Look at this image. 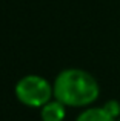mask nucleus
<instances>
[{
  "label": "nucleus",
  "mask_w": 120,
  "mask_h": 121,
  "mask_svg": "<svg viewBox=\"0 0 120 121\" xmlns=\"http://www.w3.org/2000/svg\"><path fill=\"white\" fill-rule=\"evenodd\" d=\"M103 109L112 117V118H119L120 117V103L115 100H109L103 104Z\"/></svg>",
  "instance_id": "obj_5"
},
{
  "label": "nucleus",
  "mask_w": 120,
  "mask_h": 121,
  "mask_svg": "<svg viewBox=\"0 0 120 121\" xmlns=\"http://www.w3.org/2000/svg\"><path fill=\"white\" fill-rule=\"evenodd\" d=\"M75 121H115L103 107H89L85 109Z\"/></svg>",
  "instance_id": "obj_4"
},
{
  "label": "nucleus",
  "mask_w": 120,
  "mask_h": 121,
  "mask_svg": "<svg viewBox=\"0 0 120 121\" xmlns=\"http://www.w3.org/2000/svg\"><path fill=\"white\" fill-rule=\"evenodd\" d=\"M15 97L28 107H43L54 97L52 84L40 75H26L15 84Z\"/></svg>",
  "instance_id": "obj_2"
},
{
  "label": "nucleus",
  "mask_w": 120,
  "mask_h": 121,
  "mask_svg": "<svg viewBox=\"0 0 120 121\" xmlns=\"http://www.w3.org/2000/svg\"><path fill=\"white\" fill-rule=\"evenodd\" d=\"M66 117V106L59 100H51L40 107V118L42 121H63Z\"/></svg>",
  "instance_id": "obj_3"
},
{
  "label": "nucleus",
  "mask_w": 120,
  "mask_h": 121,
  "mask_svg": "<svg viewBox=\"0 0 120 121\" xmlns=\"http://www.w3.org/2000/svg\"><path fill=\"white\" fill-rule=\"evenodd\" d=\"M117 121H120V118H119V120H117Z\"/></svg>",
  "instance_id": "obj_6"
},
{
  "label": "nucleus",
  "mask_w": 120,
  "mask_h": 121,
  "mask_svg": "<svg viewBox=\"0 0 120 121\" xmlns=\"http://www.w3.org/2000/svg\"><path fill=\"white\" fill-rule=\"evenodd\" d=\"M54 98L69 107H85L99 98V83L83 69H65L55 77Z\"/></svg>",
  "instance_id": "obj_1"
}]
</instances>
